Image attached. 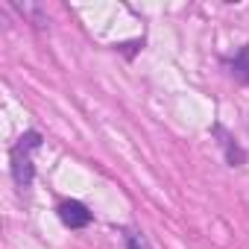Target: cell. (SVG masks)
Returning a JSON list of instances; mask_svg holds the SVG:
<instances>
[{"mask_svg": "<svg viewBox=\"0 0 249 249\" xmlns=\"http://www.w3.org/2000/svg\"><path fill=\"white\" fill-rule=\"evenodd\" d=\"M41 147V135L38 132H24L18 138V144L12 147L9 159H12V179L21 191H27L33 185V176H36V167H33V153Z\"/></svg>", "mask_w": 249, "mask_h": 249, "instance_id": "cell-1", "label": "cell"}, {"mask_svg": "<svg viewBox=\"0 0 249 249\" xmlns=\"http://www.w3.org/2000/svg\"><path fill=\"white\" fill-rule=\"evenodd\" d=\"M211 132H214V138H217V144L223 147V156H226V161L231 164V167H243L246 164V153L240 150V144L229 135V129L226 126H220V123H214L211 126Z\"/></svg>", "mask_w": 249, "mask_h": 249, "instance_id": "cell-2", "label": "cell"}, {"mask_svg": "<svg viewBox=\"0 0 249 249\" xmlns=\"http://www.w3.org/2000/svg\"><path fill=\"white\" fill-rule=\"evenodd\" d=\"M59 220L68 229H85L91 223V211L79 199H65V202H59Z\"/></svg>", "mask_w": 249, "mask_h": 249, "instance_id": "cell-3", "label": "cell"}, {"mask_svg": "<svg viewBox=\"0 0 249 249\" xmlns=\"http://www.w3.org/2000/svg\"><path fill=\"white\" fill-rule=\"evenodd\" d=\"M226 68H229L240 82H249V44L240 47L234 56H229V59H226Z\"/></svg>", "mask_w": 249, "mask_h": 249, "instance_id": "cell-4", "label": "cell"}, {"mask_svg": "<svg viewBox=\"0 0 249 249\" xmlns=\"http://www.w3.org/2000/svg\"><path fill=\"white\" fill-rule=\"evenodd\" d=\"M123 243H126V249H150L144 231L138 229H123Z\"/></svg>", "mask_w": 249, "mask_h": 249, "instance_id": "cell-5", "label": "cell"}]
</instances>
